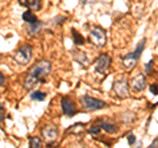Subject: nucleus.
<instances>
[{
  "label": "nucleus",
  "instance_id": "obj_8",
  "mask_svg": "<svg viewBox=\"0 0 158 148\" xmlns=\"http://www.w3.org/2000/svg\"><path fill=\"white\" fill-rule=\"evenodd\" d=\"M131 87H132V90L136 91V93L144 91L145 87H146V77H145L142 73L137 74L136 77L132 78V81H131Z\"/></svg>",
  "mask_w": 158,
  "mask_h": 148
},
{
  "label": "nucleus",
  "instance_id": "obj_2",
  "mask_svg": "<svg viewBox=\"0 0 158 148\" xmlns=\"http://www.w3.org/2000/svg\"><path fill=\"white\" fill-rule=\"evenodd\" d=\"M145 44H146V38H142L141 42L136 46L135 52L128 53L127 56L123 57V65H124V67H127V69H132V67H135V66H136V63L138 62V60H140L141 52L144 50V48H145Z\"/></svg>",
  "mask_w": 158,
  "mask_h": 148
},
{
  "label": "nucleus",
  "instance_id": "obj_27",
  "mask_svg": "<svg viewBox=\"0 0 158 148\" xmlns=\"http://www.w3.org/2000/svg\"><path fill=\"white\" fill-rule=\"evenodd\" d=\"M19 3L21 4V6H24V7H27L29 4V0H19Z\"/></svg>",
  "mask_w": 158,
  "mask_h": 148
},
{
  "label": "nucleus",
  "instance_id": "obj_17",
  "mask_svg": "<svg viewBox=\"0 0 158 148\" xmlns=\"http://www.w3.org/2000/svg\"><path fill=\"white\" fill-rule=\"evenodd\" d=\"M42 146V141L40 137L37 136H32V137H29V147H32V148H38V147H41Z\"/></svg>",
  "mask_w": 158,
  "mask_h": 148
},
{
  "label": "nucleus",
  "instance_id": "obj_6",
  "mask_svg": "<svg viewBox=\"0 0 158 148\" xmlns=\"http://www.w3.org/2000/svg\"><path fill=\"white\" fill-rule=\"evenodd\" d=\"M112 90H113V93H115L118 98H121V99L129 97V89H128V83L124 80L115 81V83H113V86H112Z\"/></svg>",
  "mask_w": 158,
  "mask_h": 148
},
{
  "label": "nucleus",
  "instance_id": "obj_9",
  "mask_svg": "<svg viewBox=\"0 0 158 148\" xmlns=\"http://www.w3.org/2000/svg\"><path fill=\"white\" fill-rule=\"evenodd\" d=\"M41 135L48 143H52L58 137V128L53 124H46L41 130Z\"/></svg>",
  "mask_w": 158,
  "mask_h": 148
},
{
  "label": "nucleus",
  "instance_id": "obj_11",
  "mask_svg": "<svg viewBox=\"0 0 158 148\" xmlns=\"http://www.w3.org/2000/svg\"><path fill=\"white\" fill-rule=\"evenodd\" d=\"M73 56H74V58H75V61L78 62V63H81L82 66H87L88 65V58H87V56L83 52H81V50H74L73 52Z\"/></svg>",
  "mask_w": 158,
  "mask_h": 148
},
{
  "label": "nucleus",
  "instance_id": "obj_16",
  "mask_svg": "<svg viewBox=\"0 0 158 148\" xmlns=\"http://www.w3.org/2000/svg\"><path fill=\"white\" fill-rule=\"evenodd\" d=\"M28 7L33 9V11H40L42 8V3H41V0H29Z\"/></svg>",
  "mask_w": 158,
  "mask_h": 148
},
{
  "label": "nucleus",
  "instance_id": "obj_24",
  "mask_svg": "<svg viewBox=\"0 0 158 148\" xmlns=\"http://www.w3.org/2000/svg\"><path fill=\"white\" fill-rule=\"evenodd\" d=\"M150 91H152L153 95H157V85L156 83H152L150 85Z\"/></svg>",
  "mask_w": 158,
  "mask_h": 148
},
{
  "label": "nucleus",
  "instance_id": "obj_1",
  "mask_svg": "<svg viewBox=\"0 0 158 148\" xmlns=\"http://www.w3.org/2000/svg\"><path fill=\"white\" fill-rule=\"evenodd\" d=\"M52 72V63L46 61V60H42L37 62L31 70H29L28 76L24 81V87L27 90H32L33 87H36L40 82H45V77H48Z\"/></svg>",
  "mask_w": 158,
  "mask_h": 148
},
{
  "label": "nucleus",
  "instance_id": "obj_20",
  "mask_svg": "<svg viewBox=\"0 0 158 148\" xmlns=\"http://www.w3.org/2000/svg\"><path fill=\"white\" fill-rule=\"evenodd\" d=\"M99 132H100V126H99V124H95V126H92L90 128V134L96 135V134H99Z\"/></svg>",
  "mask_w": 158,
  "mask_h": 148
},
{
  "label": "nucleus",
  "instance_id": "obj_5",
  "mask_svg": "<svg viewBox=\"0 0 158 148\" xmlns=\"http://www.w3.org/2000/svg\"><path fill=\"white\" fill-rule=\"evenodd\" d=\"M82 105L85 107V110H87V111H96V110H100V108H104L107 106L104 101L96 99V98H92L90 95L82 97Z\"/></svg>",
  "mask_w": 158,
  "mask_h": 148
},
{
  "label": "nucleus",
  "instance_id": "obj_28",
  "mask_svg": "<svg viewBox=\"0 0 158 148\" xmlns=\"http://www.w3.org/2000/svg\"><path fill=\"white\" fill-rule=\"evenodd\" d=\"M157 143H158V140H157V139H154V141H153L152 144H150V147H152V148H156V147H157Z\"/></svg>",
  "mask_w": 158,
  "mask_h": 148
},
{
  "label": "nucleus",
  "instance_id": "obj_18",
  "mask_svg": "<svg viewBox=\"0 0 158 148\" xmlns=\"http://www.w3.org/2000/svg\"><path fill=\"white\" fill-rule=\"evenodd\" d=\"M31 98L33 101H44L46 98V94L44 91H33L31 93Z\"/></svg>",
  "mask_w": 158,
  "mask_h": 148
},
{
  "label": "nucleus",
  "instance_id": "obj_4",
  "mask_svg": "<svg viewBox=\"0 0 158 148\" xmlns=\"http://www.w3.org/2000/svg\"><path fill=\"white\" fill-rule=\"evenodd\" d=\"M32 52H33V49L31 45H24L15 53L13 58L19 65H27L32 60Z\"/></svg>",
  "mask_w": 158,
  "mask_h": 148
},
{
  "label": "nucleus",
  "instance_id": "obj_21",
  "mask_svg": "<svg viewBox=\"0 0 158 148\" xmlns=\"http://www.w3.org/2000/svg\"><path fill=\"white\" fill-rule=\"evenodd\" d=\"M153 63H154V62L150 61V62H148L146 65H145V73L148 74V76H150V74L153 73V72H152V66H153Z\"/></svg>",
  "mask_w": 158,
  "mask_h": 148
},
{
  "label": "nucleus",
  "instance_id": "obj_25",
  "mask_svg": "<svg viewBox=\"0 0 158 148\" xmlns=\"http://www.w3.org/2000/svg\"><path fill=\"white\" fill-rule=\"evenodd\" d=\"M54 20H56V23H57V24H62V23H65L66 17H56Z\"/></svg>",
  "mask_w": 158,
  "mask_h": 148
},
{
  "label": "nucleus",
  "instance_id": "obj_10",
  "mask_svg": "<svg viewBox=\"0 0 158 148\" xmlns=\"http://www.w3.org/2000/svg\"><path fill=\"white\" fill-rule=\"evenodd\" d=\"M110 65H111V57L104 53L95 61V70H96V73L103 74L108 67H110Z\"/></svg>",
  "mask_w": 158,
  "mask_h": 148
},
{
  "label": "nucleus",
  "instance_id": "obj_22",
  "mask_svg": "<svg viewBox=\"0 0 158 148\" xmlns=\"http://www.w3.org/2000/svg\"><path fill=\"white\" fill-rule=\"evenodd\" d=\"M4 118H6V107H4V105L0 103V122H3Z\"/></svg>",
  "mask_w": 158,
  "mask_h": 148
},
{
  "label": "nucleus",
  "instance_id": "obj_23",
  "mask_svg": "<svg viewBox=\"0 0 158 148\" xmlns=\"http://www.w3.org/2000/svg\"><path fill=\"white\" fill-rule=\"evenodd\" d=\"M128 143H129L131 146L136 143V137H135V135H133V134H129V135H128Z\"/></svg>",
  "mask_w": 158,
  "mask_h": 148
},
{
  "label": "nucleus",
  "instance_id": "obj_15",
  "mask_svg": "<svg viewBox=\"0 0 158 148\" xmlns=\"http://www.w3.org/2000/svg\"><path fill=\"white\" fill-rule=\"evenodd\" d=\"M71 36H73V40L75 45H83L85 44V38H83L82 34H79L75 29H71Z\"/></svg>",
  "mask_w": 158,
  "mask_h": 148
},
{
  "label": "nucleus",
  "instance_id": "obj_14",
  "mask_svg": "<svg viewBox=\"0 0 158 148\" xmlns=\"http://www.w3.org/2000/svg\"><path fill=\"white\" fill-rule=\"evenodd\" d=\"M99 126H100V130H104L108 134H115L117 131V128L115 124H112V123H107V122H100L99 123Z\"/></svg>",
  "mask_w": 158,
  "mask_h": 148
},
{
  "label": "nucleus",
  "instance_id": "obj_26",
  "mask_svg": "<svg viewBox=\"0 0 158 148\" xmlns=\"http://www.w3.org/2000/svg\"><path fill=\"white\" fill-rule=\"evenodd\" d=\"M4 82H6V77H4L3 73H0V86H3Z\"/></svg>",
  "mask_w": 158,
  "mask_h": 148
},
{
  "label": "nucleus",
  "instance_id": "obj_7",
  "mask_svg": "<svg viewBox=\"0 0 158 148\" xmlns=\"http://www.w3.org/2000/svg\"><path fill=\"white\" fill-rule=\"evenodd\" d=\"M61 105H62V111L66 116H74L77 114V105L71 98L69 97H63L62 101H61Z\"/></svg>",
  "mask_w": 158,
  "mask_h": 148
},
{
  "label": "nucleus",
  "instance_id": "obj_12",
  "mask_svg": "<svg viewBox=\"0 0 158 148\" xmlns=\"http://www.w3.org/2000/svg\"><path fill=\"white\" fill-rule=\"evenodd\" d=\"M42 25H44V23L40 21V20H37L36 23H33V24H28V29H27L28 34L29 36H36V34L40 32V29H41Z\"/></svg>",
  "mask_w": 158,
  "mask_h": 148
},
{
  "label": "nucleus",
  "instance_id": "obj_3",
  "mask_svg": "<svg viewBox=\"0 0 158 148\" xmlns=\"http://www.w3.org/2000/svg\"><path fill=\"white\" fill-rule=\"evenodd\" d=\"M88 38H90V41L96 48H103L107 42V33H106L104 29L100 28V27H94L92 31L90 32Z\"/></svg>",
  "mask_w": 158,
  "mask_h": 148
},
{
  "label": "nucleus",
  "instance_id": "obj_19",
  "mask_svg": "<svg viewBox=\"0 0 158 148\" xmlns=\"http://www.w3.org/2000/svg\"><path fill=\"white\" fill-rule=\"evenodd\" d=\"M83 130H85V124H83V123H77V124H74L71 128H69L67 132H77V134H79V132H82Z\"/></svg>",
  "mask_w": 158,
  "mask_h": 148
},
{
  "label": "nucleus",
  "instance_id": "obj_13",
  "mask_svg": "<svg viewBox=\"0 0 158 148\" xmlns=\"http://www.w3.org/2000/svg\"><path fill=\"white\" fill-rule=\"evenodd\" d=\"M23 20L25 21L27 24H33V23H36L38 19H37V16L32 11H29V9H28V11H25L23 13Z\"/></svg>",
  "mask_w": 158,
  "mask_h": 148
}]
</instances>
